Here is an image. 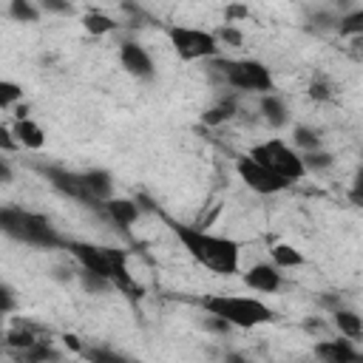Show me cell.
I'll return each mask as SVG.
<instances>
[{
	"label": "cell",
	"mask_w": 363,
	"mask_h": 363,
	"mask_svg": "<svg viewBox=\"0 0 363 363\" xmlns=\"http://www.w3.org/2000/svg\"><path fill=\"white\" fill-rule=\"evenodd\" d=\"M247 156H250L252 162H258L261 167H267L269 173L281 176V179L289 182V184H292V182H301V179L306 176L303 162H301V153H298L289 142H284V139H278V136L252 145Z\"/></svg>",
	"instance_id": "obj_5"
},
{
	"label": "cell",
	"mask_w": 363,
	"mask_h": 363,
	"mask_svg": "<svg viewBox=\"0 0 363 363\" xmlns=\"http://www.w3.org/2000/svg\"><path fill=\"white\" fill-rule=\"evenodd\" d=\"M11 136L17 139V145H23V147H28V150H40V147L45 145V130H43L31 116L17 119V122L11 125Z\"/></svg>",
	"instance_id": "obj_15"
},
{
	"label": "cell",
	"mask_w": 363,
	"mask_h": 363,
	"mask_svg": "<svg viewBox=\"0 0 363 363\" xmlns=\"http://www.w3.org/2000/svg\"><path fill=\"white\" fill-rule=\"evenodd\" d=\"M20 145H17V139L11 136V128H6V125H0V150L3 153H14Z\"/></svg>",
	"instance_id": "obj_31"
},
{
	"label": "cell",
	"mask_w": 363,
	"mask_h": 363,
	"mask_svg": "<svg viewBox=\"0 0 363 363\" xmlns=\"http://www.w3.org/2000/svg\"><path fill=\"white\" fill-rule=\"evenodd\" d=\"M11 179H14V170H11V164L0 156V187H6V184H11Z\"/></svg>",
	"instance_id": "obj_35"
},
{
	"label": "cell",
	"mask_w": 363,
	"mask_h": 363,
	"mask_svg": "<svg viewBox=\"0 0 363 363\" xmlns=\"http://www.w3.org/2000/svg\"><path fill=\"white\" fill-rule=\"evenodd\" d=\"M82 28L88 34H94V37H102V34H111L116 28V20L111 14H105V11H88L82 17Z\"/></svg>",
	"instance_id": "obj_20"
},
{
	"label": "cell",
	"mask_w": 363,
	"mask_h": 363,
	"mask_svg": "<svg viewBox=\"0 0 363 363\" xmlns=\"http://www.w3.org/2000/svg\"><path fill=\"white\" fill-rule=\"evenodd\" d=\"M82 179H85V187H88V193H91V199L96 201V210H99V204L113 196V176L102 167H91V170L82 173Z\"/></svg>",
	"instance_id": "obj_14"
},
{
	"label": "cell",
	"mask_w": 363,
	"mask_h": 363,
	"mask_svg": "<svg viewBox=\"0 0 363 363\" xmlns=\"http://www.w3.org/2000/svg\"><path fill=\"white\" fill-rule=\"evenodd\" d=\"M99 213L113 221L119 230H128L130 224H136V218L142 216V207L133 201V199H119V196H111L108 201L99 204Z\"/></svg>",
	"instance_id": "obj_12"
},
{
	"label": "cell",
	"mask_w": 363,
	"mask_h": 363,
	"mask_svg": "<svg viewBox=\"0 0 363 363\" xmlns=\"http://www.w3.org/2000/svg\"><path fill=\"white\" fill-rule=\"evenodd\" d=\"M40 6L31 3V0H11L9 3V17L17 20V23H37L40 20Z\"/></svg>",
	"instance_id": "obj_22"
},
{
	"label": "cell",
	"mask_w": 363,
	"mask_h": 363,
	"mask_svg": "<svg viewBox=\"0 0 363 363\" xmlns=\"http://www.w3.org/2000/svg\"><path fill=\"white\" fill-rule=\"evenodd\" d=\"M6 343H9L14 352H23V349L34 346V343H37V337H34V332H31V329H11V332L6 335Z\"/></svg>",
	"instance_id": "obj_29"
},
{
	"label": "cell",
	"mask_w": 363,
	"mask_h": 363,
	"mask_svg": "<svg viewBox=\"0 0 363 363\" xmlns=\"http://www.w3.org/2000/svg\"><path fill=\"white\" fill-rule=\"evenodd\" d=\"M119 62L136 79H153L156 77V68H153V60H150L147 48L139 45V43H133V40H125L119 45Z\"/></svg>",
	"instance_id": "obj_10"
},
{
	"label": "cell",
	"mask_w": 363,
	"mask_h": 363,
	"mask_svg": "<svg viewBox=\"0 0 363 363\" xmlns=\"http://www.w3.org/2000/svg\"><path fill=\"white\" fill-rule=\"evenodd\" d=\"M65 250L71 252V258L79 264V269L102 275L105 281H111L116 289H125L130 295H142V286L133 281L130 269H128V252L116 250V247H102V244H88V241H65Z\"/></svg>",
	"instance_id": "obj_2"
},
{
	"label": "cell",
	"mask_w": 363,
	"mask_h": 363,
	"mask_svg": "<svg viewBox=\"0 0 363 363\" xmlns=\"http://www.w3.org/2000/svg\"><path fill=\"white\" fill-rule=\"evenodd\" d=\"M37 173H40L57 193H62V196H68V199H74V201H79V204L96 210V201L91 199L82 173L68 170V167H60V164H37Z\"/></svg>",
	"instance_id": "obj_8"
},
{
	"label": "cell",
	"mask_w": 363,
	"mask_h": 363,
	"mask_svg": "<svg viewBox=\"0 0 363 363\" xmlns=\"http://www.w3.org/2000/svg\"><path fill=\"white\" fill-rule=\"evenodd\" d=\"M233 113H235V102H233V99H221L218 105H213V108H207V111L201 113V122L210 125V128H216V125L227 122Z\"/></svg>",
	"instance_id": "obj_23"
},
{
	"label": "cell",
	"mask_w": 363,
	"mask_h": 363,
	"mask_svg": "<svg viewBox=\"0 0 363 363\" xmlns=\"http://www.w3.org/2000/svg\"><path fill=\"white\" fill-rule=\"evenodd\" d=\"M335 326H337V332L346 337V340H360V335H363V320H360V315L354 312V309H335Z\"/></svg>",
	"instance_id": "obj_17"
},
{
	"label": "cell",
	"mask_w": 363,
	"mask_h": 363,
	"mask_svg": "<svg viewBox=\"0 0 363 363\" xmlns=\"http://www.w3.org/2000/svg\"><path fill=\"white\" fill-rule=\"evenodd\" d=\"M309 96H312V99H329V96H332V88H329L323 79H315V82L309 85Z\"/></svg>",
	"instance_id": "obj_34"
},
{
	"label": "cell",
	"mask_w": 363,
	"mask_h": 363,
	"mask_svg": "<svg viewBox=\"0 0 363 363\" xmlns=\"http://www.w3.org/2000/svg\"><path fill=\"white\" fill-rule=\"evenodd\" d=\"M218 74L227 79L230 88L235 91H250V94H272V74L261 60H213Z\"/></svg>",
	"instance_id": "obj_6"
},
{
	"label": "cell",
	"mask_w": 363,
	"mask_h": 363,
	"mask_svg": "<svg viewBox=\"0 0 363 363\" xmlns=\"http://www.w3.org/2000/svg\"><path fill=\"white\" fill-rule=\"evenodd\" d=\"M167 40H170L173 51H176L184 62L216 60V57H218V48H221L213 31L193 28V26H170V28H167Z\"/></svg>",
	"instance_id": "obj_7"
},
{
	"label": "cell",
	"mask_w": 363,
	"mask_h": 363,
	"mask_svg": "<svg viewBox=\"0 0 363 363\" xmlns=\"http://www.w3.org/2000/svg\"><path fill=\"white\" fill-rule=\"evenodd\" d=\"M292 142H295V147L303 150V153L320 150V133H318L315 128H309V125H295V128H292Z\"/></svg>",
	"instance_id": "obj_21"
},
{
	"label": "cell",
	"mask_w": 363,
	"mask_h": 363,
	"mask_svg": "<svg viewBox=\"0 0 363 363\" xmlns=\"http://www.w3.org/2000/svg\"><path fill=\"white\" fill-rule=\"evenodd\" d=\"M216 34V40H218V45H230V48H238L241 43H244V34H241V28L238 26H221L218 31H213Z\"/></svg>",
	"instance_id": "obj_30"
},
{
	"label": "cell",
	"mask_w": 363,
	"mask_h": 363,
	"mask_svg": "<svg viewBox=\"0 0 363 363\" xmlns=\"http://www.w3.org/2000/svg\"><path fill=\"white\" fill-rule=\"evenodd\" d=\"M0 233L37 250H57V247H65L68 241L45 216L23 210L17 204H0Z\"/></svg>",
	"instance_id": "obj_3"
},
{
	"label": "cell",
	"mask_w": 363,
	"mask_h": 363,
	"mask_svg": "<svg viewBox=\"0 0 363 363\" xmlns=\"http://www.w3.org/2000/svg\"><path fill=\"white\" fill-rule=\"evenodd\" d=\"M201 306H204V312L210 318H218L227 326H238V329H255V326L272 323L278 318L275 309H269L261 298H252V295H224V292H216V295H207L201 301Z\"/></svg>",
	"instance_id": "obj_4"
},
{
	"label": "cell",
	"mask_w": 363,
	"mask_h": 363,
	"mask_svg": "<svg viewBox=\"0 0 363 363\" xmlns=\"http://www.w3.org/2000/svg\"><path fill=\"white\" fill-rule=\"evenodd\" d=\"M167 227L173 230V235L179 238V244L187 250V255L201 264L204 269L216 272V275H235L241 267V244L235 238L227 235H216L210 230L167 218Z\"/></svg>",
	"instance_id": "obj_1"
},
{
	"label": "cell",
	"mask_w": 363,
	"mask_h": 363,
	"mask_svg": "<svg viewBox=\"0 0 363 363\" xmlns=\"http://www.w3.org/2000/svg\"><path fill=\"white\" fill-rule=\"evenodd\" d=\"M82 354H85L88 363H130L125 354L113 352L111 346H85Z\"/></svg>",
	"instance_id": "obj_24"
},
{
	"label": "cell",
	"mask_w": 363,
	"mask_h": 363,
	"mask_svg": "<svg viewBox=\"0 0 363 363\" xmlns=\"http://www.w3.org/2000/svg\"><path fill=\"white\" fill-rule=\"evenodd\" d=\"M14 306H17V301H14V292H11L6 284H0V315H9Z\"/></svg>",
	"instance_id": "obj_32"
},
{
	"label": "cell",
	"mask_w": 363,
	"mask_h": 363,
	"mask_svg": "<svg viewBox=\"0 0 363 363\" xmlns=\"http://www.w3.org/2000/svg\"><path fill=\"white\" fill-rule=\"evenodd\" d=\"M130 363H142V360H130Z\"/></svg>",
	"instance_id": "obj_37"
},
{
	"label": "cell",
	"mask_w": 363,
	"mask_h": 363,
	"mask_svg": "<svg viewBox=\"0 0 363 363\" xmlns=\"http://www.w3.org/2000/svg\"><path fill=\"white\" fill-rule=\"evenodd\" d=\"M224 363H247V360H244L241 354H235V352H227V354H224Z\"/></svg>",
	"instance_id": "obj_36"
},
{
	"label": "cell",
	"mask_w": 363,
	"mask_h": 363,
	"mask_svg": "<svg viewBox=\"0 0 363 363\" xmlns=\"http://www.w3.org/2000/svg\"><path fill=\"white\" fill-rule=\"evenodd\" d=\"M40 11H51V14H71V6H68V3H60V0H43V3H40Z\"/></svg>",
	"instance_id": "obj_33"
},
{
	"label": "cell",
	"mask_w": 363,
	"mask_h": 363,
	"mask_svg": "<svg viewBox=\"0 0 363 363\" xmlns=\"http://www.w3.org/2000/svg\"><path fill=\"white\" fill-rule=\"evenodd\" d=\"M79 284H82V289H85V292H91V295H105V292H111V289H113V284H111V281H105L102 275L85 272V269H79Z\"/></svg>",
	"instance_id": "obj_27"
},
{
	"label": "cell",
	"mask_w": 363,
	"mask_h": 363,
	"mask_svg": "<svg viewBox=\"0 0 363 363\" xmlns=\"http://www.w3.org/2000/svg\"><path fill=\"white\" fill-rule=\"evenodd\" d=\"M315 357L320 363H360V352L354 349L352 340L337 337V340H318L315 343Z\"/></svg>",
	"instance_id": "obj_13"
},
{
	"label": "cell",
	"mask_w": 363,
	"mask_h": 363,
	"mask_svg": "<svg viewBox=\"0 0 363 363\" xmlns=\"http://www.w3.org/2000/svg\"><path fill=\"white\" fill-rule=\"evenodd\" d=\"M269 255H272V261H269V264H275L281 272H284V269H292V267H301V264H303V255H301V250H295L292 244H272V247H269Z\"/></svg>",
	"instance_id": "obj_19"
},
{
	"label": "cell",
	"mask_w": 363,
	"mask_h": 363,
	"mask_svg": "<svg viewBox=\"0 0 363 363\" xmlns=\"http://www.w3.org/2000/svg\"><path fill=\"white\" fill-rule=\"evenodd\" d=\"M244 284L261 295H275L284 286V272L269 261H258L244 272Z\"/></svg>",
	"instance_id": "obj_11"
},
{
	"label": "cell",
	"mask_w": 363,
	"mask_h": 363,
	"mask_svg": "<svg viewBox=\"0 0 363 363\" xmlns=\"http://www.w3.org/2000/svg\"><path fill=\"white\" fill-rule=\"evenodd\" d=\"M17 360L20 363H57L60 360V352L48 340H37L34 346L17 352Z\"/></svg>",
	"instance_id": "obj_18"
},
{
	"label": "cell",
	"mask_w": 363,
	"mask_h": 363,
	"mask_svg": "<svg viewBox=\"0 0 363 363\" xmlns=\"http://www.w3.org/2000/svg\"><path fill=\"white\" fill-rule=\"evenodd\" d=\"M337 31H340L343 37L363 34V9H352L349 14H340V17H337Z\"/></svg>",
	"instance_id": "obj_25"
},
{
	"label": "cell",
	"mask_w": 363,
	"mask_h": 363,
	"mask_svg": "<svg viewBox=\"0 0 363 363\" xmlns=\"http://www.w3.org/2000/svg\"><path fill=\"white\" fill-rule=\"evenodd\" d=\"M301 162H303V170L309 173V170H326V167H332V153L329 150H312V153H301Z\"/></svg>",
	"instance_id": "obj_28"
},
{
	"label": "cell",
	"mask_w": 363,
	"mask_h": 363,
	"mask_svg": "<svg viewBox=\"0 0 363 363\" xmlns=\"http://www.w3.org/2000/svg\"><path fill=\"white\" fill-rule=\"evenodd\" d=\"M235 173H238V179H241L252 193H258V196H275V193H281V190L289 187V182H284L281 176L269 173L267 167H261V164L252 162L250 156H238V159H235Z\"/></svg>",
	"instance_id": "obj_9"
},
{
	"label": "cell",
	"mask_w": 363,
	"mask_h": 363,
	"mask_svg": "<svg viewBox=\"0 0 363 363\" xmlns=\"http://www.w3.org/2000/svg\"><path fill=\"white\" fill-rule=\"evenodd\" d=\"M258 108H261V116L272 125V128H284L286 122H289V108H286V102L272 91V94H264L261 96V102H258Z\"/></svg>",
	"instance_id": "obj_16"
},
{
	"label": "cell",
	"mask_w": 363,
	"mask_h": 363,
	"mask_svg": "<svg viewBox=\"0 0 363 363\" xmlns=\"http://www.w3.org/2000/svg\"><path fill=\"white\" fill-rule=\"evenodd\" d=\"M23 99V85L14 79H0V111L14 108Z\"/></svg>",
	"instance_id": "obj_26"
}]
</instances>
